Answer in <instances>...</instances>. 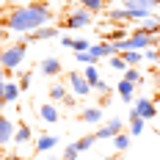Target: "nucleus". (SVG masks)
<instances>
[{"label": "nucleus", "instance_id": "e433bc0d", "mask_svg": "<svg viewBox=\"0 0 160 160\" xmlns=\"http://www.w3.org/2000/svg\"><path fill=\"white\" fill-rule=\"evenodd\" d=\"M3 75H6V69H3V66H0V83H6V80H3Z\"/></svg>", "mask_w": 160, "mask_h": 160}, {"label": "nucleus", "instance_id": "1a4fd4ad", "mask_svg": "<svg viewBox=\"0 0 160 160\" xmlns=\"http://www.w3.org/2000/svg\"><path fill=\"white\" fill-rule=\"evenodd\" d=\"M122 127H124V122H122V119H111L105 127L97 132V138H113V135H119V132H122Z\"/></svg>", "mask_w": 160, "mask_h": 160}, {"label": "nucleus", "instance_id": "ea45409f", "mask_svg": "<svg viewBox=\"0 0 160 160\" xmlns=\"http://www.w3.org/2000/svg\"><path fill=\"white\" fill-rule=\"evenodd\" d=\"M6 3H17V0H6Z\"/></svg>", "mask_w": 160, "mask_h": 160}, {"label": "nucleus", "instance_id": "2eb2a0df", "mask_svg": "<svg viewBox=\"0 0 160 160\" xmlns=\"http://www.w3.org/2000/svg\"><path fill=\"white\" fill-rule=\"evenodd\" d=\"M17 99H19V86L6 83L3 86V102H17Z\"/></svg>", "mask_w": 160, "mask_h": 160}, {"label": "nucleus", "instance_id": "ddd939ff", "mask_svg": "<svg viewBox=\"0 0 160 160\" xmlns=\"http://www.w3.org/2000/svg\"><path fill=\"white\" fill-rule=\"evenodd\" d=\"M50 97H52L55 102H61V99H64L66 105H72V102H75L72 97H66V88H64V86H61V83H55V86L50 88Z\"/></svg>", "mask_w": 160, "mask_h": 160}, {"label": "nucleus", "instance_id": "2f4dec72", "mask_svg": "<svg viewBox=\"0 0 160 160\" xmlns=\"http://www.w3.org/2000/svg\"><path fill=\"white\" fill-rule=\"evenodd\" d=\"M94 91H111V86L105 80H99V83H94Z\"/></svg>", "mask_w": 160, "mask_h": 160}, {"label": "nucleus", "instance_id": "393cba45", "mask_svg": "<svg viewBox=\"0 0 160 160\" xmlns=\"http://www.w3.org/2000/svg\"><path fill=\"white\" fill-rule=\"evenodd\" d=\"M75 58H78L80 64H86V66H94L97 61H99V58H97V55H91V52H75Z\"/></svg>", "mask_w": 160, "mask_h": 160}, {"label": "nucleus", "instance_id": "cd10ccee", "mask_svg": "<svg viewBox=\"0 0 160 160\" xmlns=\"http://www.w3.org/2000/svg\"><path fill=\"white\" fill-rule=\"evenodd\" d=\"M72 50H75V52H88L91 44H88L86 39H75V42H72Z\"/></svg>", "mask_w": 160, "mask_h": 160}, {"label": "nucleus", "instance_id": "20e7f679", "mask_svg": "<svg viewBox=\"0 0 160 160\" xmlns=\"http://www.w3.org/2000/svg\"><path fill=\"white\" fill-rule=\"evenodd\" d=\"M66 80H69L72 91H75L78 97H88L91 91H94V88H91V83L83 78V72H69V75H66Z\"/></svg>", "mask_w": 160, "mask_h": 160}, {"label": "nucleus", "instance_id": "f257e3e1", "mask_svg": "<svg viewBox=\"0 0 160 160\" xmlns=\"http://www.w3.org/2000/svg\"><path fill=\"white\" fill-rule=\"evenodd\" d=\"M50 17H52V11H50L47 0H36V3H28V6L11 8V14L6 17V28H11L17 33H33L39 28H44Z\"/></svg>", "mask_w": 160, "mask_h": 160}, {"label": "nucleus", "instance_id": "7ed1b4c3", "mask_svg": "<svg viewBox=\"0 0 160 160\" xmlns=\"http://www.w3.org/2000/svg\"><path fill=\"white\" fill-rule=\"evenodd\" d=\"M91 19H94V14H88L86 8H72L69 14L64 17V31H78V28H88L91 25Z\"/></svg>", "mask_w": 160, "mask_h": 160}, {"label": "nucleus", "instance_id": "c85d7f7f", "mask_svg": "<svg viewBox=\"0 0 160 160\" xmlns=\"http://www.w3.org/2000/svg\"><path fill=\"white\" fill-rule=\"evenodd\" d=\"M78 155H80V149H78L75 144H69V146L64 149V160H78Z\"/></svg>", "mask_w": 160, "mask_h": 160}, {"label": "nucleus", "instance_id": "bb28decb", "mask_svg": "<svg viewBox=\"0 0 160 160\" xmlns=\"http://www.w3.org/2000/svg\"><path fill=\"white\" fill-rule=\"evenodd\" d=\"M124 80H130V83H141V72L135 69V66H127V72H124Z\"/></svg>", "mask_w": 160, "mask_h": 160}, {"label": "nucleus", "instance_id": "423d86ee", "mask_svg": "<svg viewBox=\"0 0 160 160\" xmlns=\"http://www.w3.org/2000/svg\"><path fill=\"white\" fill-rule=\"evenodd\" d=\"M14 130H17V124L8 119V116L0 113V146L8 144V141H14Z\"/></svg>", "mask_w": 160, "mask_h": 160}, {"label": "nucleus", "instance_id": "b1692460", "mask_svg": "<svg viewBox=\"0 0 160 160\" xmlns=\"http://www.w3.org/2000/svg\"><path fill=\"white\" fill-rule=\"evenodd\" d=\"M83 78L88 80V83H91V88H94V83H99V69H97V66H86Z\"/></svg>", "mask_w": 160, "mask_h": 160}, {"label": "nucleus", "instance_id": "473e14b6", "mask_svg": "<svg viewBox=\"0 0 160 160\" xmlns=\"http://www.w3.org/2000/svg\"><path fill=\"white\" fill-rule=\"evenodd\" d=\"M31 72H28V75H22V83H19V86H22V88H28V86H31Z\"/></svg>", "mask_w": 160, "mask_h": 160}, {"label": "nucleus", "instance_id": "c756f323", "mask_svg": "<svg viewBox=\"0 0 160 160\" xmlns=\"http://www.w3.org/2000/svg\"><path fill=\"white\" fill-rule=\"evenodd\" d=\"M108 61H111L113 69H122V72H127V64H124V58H122V55H113V58H108Z\"/></svg>", "mask_w": 160, "mask_h": 160}, {"label": "nucleus", "instance_id": "a211bd4d", "mask_svg": "<svg viewBox=\"0 0 160 160\" xmlns=\"http://www.w3.org/2000/svg\"><path fill=\"white\" fill-rule=\"evenodd\" d=\"M55 144H58L55 135H42V138H36V149H39V152H47V149H52Z\"/></svg>", "mask_w": 160, "mask_h": 160}, {"label": "nucleus", "instance_id": "6ab92c4d", "mask_svg": "<svg viewBox=\"0 0 160 160\" xmlns=\"http://www.w3.org/2000/svg\"><path fill=\"white\" fill-rule=\"evenodd\" d=\"M83 122L99 124V122H102V111H99V108H86V111H83Z\"/></svg>", "mask_w": 160, "mask_h": 160}, {"label": "nucleus", "instance_id": "6e6552de", "mask_svg": "<svg viewBox=\"0 0 160 160\" xmlns=\"http://www.w3.org/2000/svg\"><path fill=\"white\" fill-rule=\"evenodd\" d=\"M88 52H91V55H97V58H113V55H119L113 42H99V44H94Z\"/></svg>", "mask_w": 160, "mask_h": 160}, {"label": "nucleus", "instance_id": "4468645a", "mask_svg": "<svg viewBox=\"0 0 160 160\" xmlns=\"http://www.w3.org/2000/svg\"><path fill=\"white\" fill-rule=\"evenodd\" d=\"M14 141H17V144H28V141H31V127L19 122L17 130H14Z\"/></svg>", "mask_w": 160, "mask_h": 160}, {"label": "nucleus", "instance_id": "f704fd0d", "mask_svg": "<svg viewBox=\"0 0 160 160\" xmlns=\"http://www.w3.org/2000/svg\"><path fill=\"white\" fill-rule=\"evenodd\" d=\"M3 86H6V83H0V108L6 105V102H3Z\"/></svg>", "mask_w": 160, "mask_h": 160}, {"label": "nucleus", "instance_id": "9b49d317", "mask_svg": "<svg viewBox=\"0 0 160 160\" xmlns=\"http://www.w3.org/2000/svg\"><path fill=\"white\" fill-rule=\"evenodd\" d=\"M119 94H122V99H124V102H132V99H135V83L122 80V83H119Z\"/></svg>", "mask_w": 160, "mask_h": 160}, {"label": "nucleus", "instance_id": "58836bf2", "mask_svg": "<svg viewBox=\"0 0 160 160\" xmlns=\"http://www.w3.org/2000/svg\"><path fill=\"white\" fill-rule=\"evenodd\" d=\"M50 160H64V158H50Z\"/></svg>", "mask_w": 160, "mask_h": 160}, {"label": "nucleus", "instance_id": "412c9836", "mask_svg": "<svg viewBox=\"0 0 160 160\" xmlns=\"http://www.w3.org/2000/svg\"><path fill=\"white\" fill-rule=\"evenodd\" d=\"M39 119H44V122H58V111H55L52 105H42V108H39Z\"/></svg>", "mask_w": 160, "mask_h": 160}, {"label": "nucleus", "instance_id": "f3484780", "mask_svg": "<svg viewBox=\"0 0 160 160\" xmlns=\"http://www.w3.org/2000/svg\"><path fill=\"white\" fill-rule=\"evenodd\" d=\"M141 132H144V119L132 111L130 113V135H141Z\"/></svg>", "mask_w": 160, "mask_h": 160}, {"label": "nucleus", "instance_id": "7c9ffc66", "mask_svg": "<svg viewBox=\"0 0 160 160\" xmlns=\"http://www.w3.org/2000/svg\"><path fill=\"white\" fill-rule=\"evenodd\" d=\"M144 58L149 61V64H158V61H160V50H146Z\"/></svg>", "mask_w": 160, "mask_h": 160}, {"label": "nucleus", "instance_id": "39448f33", "mask_svg": "<svg viewBox=\"0 0 160 160\" xmlns=\"http://www.w3.org/2000/svg\"><path fill=\"white\" fill-rule=\"evenodd\" d=\"M132 111L138 113V116H141V119H152V116H158V105H155V102H152V99H146V97H141V99H135V108H132Z\"/></svg>", "mask_w": 160, "mask_h": 160}, {"label": "nucleus", "instance_id": "f03ea898", "mask_svg": "<svg viewBox=\"0 0 160 160\" xmlns=\"http://www.w3.org/2000/svg\"><path fill=\"white\" fill-rule=\"evenodd\" d=\"M25 52H28V44L19 42V44H8L6 50H0V66L6 69V75H11V69L25 61Z\"/></svg>", "mask_w": 160, "mask_h": 160}, {"label": "nucleus", "instance_id": "a878e982", "mask_svg": "<svg viewBox=\"0 0 160 160\" xmlns=\"http://www.w3.org/2000/svg\"><path fill=\"white\" fill-rule=\"evenodd\" d=\"M97 141V135H86V138H80V141H75V146H78L80 152H86V149H91Z\"/></svg>", "mask_w": 160, "mask_h": 160}, {"label": "nucleus", "instance_id": "72a5a7b5", "mask_svg": "<svg viewBox=\"0 0 160 160\" xmlns=\"http://www.w3.org/2000/svg\"><path fill=\"white\" fill-rule=\"evenodd\" d=\"M72 42H75L72 36H61V44H64V47H72Z\"/></svg>", "mask_w": 160, "mask_h": 160}, {"label": "nucleus", "instance_id": "0eeeda50", "mask_svg": "<svg viewBox=\"0 0 160 160\" xmlns=\"http://www.w3.org/2000/svg\"><path fill=\"white\" fill-rule=\"evenodd\" d=\"M130 33H144V36H158L160 33V19L158 17H149L141 22V28H130Z\"/></svg>", "mask_w": 160, "mask_h": 160}, {"label": "nucleus", "instance_id": "5701e85b", "mask_svg": "<svg viewBox=\"0 0 160 160\" xmlns=\"http://www.w3.org/2000/svg\"><path fill=\"white\" fill-rule=\"evenodd\" d=\"M113 146H116L119 152H124V149L130 146V135H127V132H119V135H113Z\"/></svg>", "mask_w": 160, "mask_h": 160}, {"label": "nucleus", "instance_id": "a19ab883", "mask_svg": "<svg viewBox=\"0 0 160 160\" xmlns=\"http://www.w3.org/2000/svg\"><path fill=\"white\" fill-rule=\"evenodd\" d=\"M6 160H17V158H6Z\"/></svg>", "mask_w": 160, "mask_h": 160}, {"label": "nucleus", "instance_id": "4be33fe9", "mask_svg": "<svg viewBox=\"0 0 160 160\" xmlns=\"http://www.w3.org/2000/svg\"><path fill=\"white\" fill-rule=\"evenodd\" d=\"M119 55L124 58V64H127V66H135L138 61H141V58H144V55H141L138 50H124V52H119Z\"/></svg>", "mask_w": 160, "mask_h": 160}, {"label": "nucleus", "instance_id": "c9c22d12", "mask_svg": "<svg viewBox=\"0 0 160 160\" xmlns=\"http://www.w3.org/2000/svg\"><path fill=\"white\" fill-rule=\"evenodd\" d=\"M146 3H149V8H152V6H160V0H146Z\"/></svg>", "mask_w": 160, "mask_h": 160}, {"label": "nucleus", "instance_id": "9d476101", "mask_svg": "<svg viewBox=\"0 0 160 160\" xmlns=\"http://www.w3.org/2000/svg\"><path fill=\"white\" fill-rule=\"evenodd\" d=\"M39 69H42V75H50V78H55V75H61V61H58V58H44Z\"/></svg>", "mask_w": 160, "mask_h": 160}, {"label": "nucleus", "instance_id": "aec40b11", "mask_svg": "<svg viewBox=\"0 0 160 160\" xmlns=\"http://www.w3.org/2000/svg\"><path fill=\"white\" fill-rule=\"evenodd\" d=\"M80 8H86L88 14H99L105 8V3L102 0H80Z\"/></svg>", "mask_w": 160, "mask_h": 160}, {"label": "nucleus", "instance_id": "dca6fc26", "mask_svg": "<svg viewBox=\"0 0 160 160\" xmlns=\"http://www.w3.org/2000/svg\"><path fill=\"white\" fill-rule=\"evenodd\" d=\"M58 36V28H39V31H33V33H28V39H55Z\"/></svg>", "mask_w": 160, "mask_h": 160}, {"label": "nucleus", "instance_id": "f8f14e48", "mask_svg": "<svg viewBox=\"0 0 160 160\" xmlns=\"http://www.w3.org/2000/svg\"><path fill=\"white\" fill-rule=\"evenodd\" d=\"M108 19H111V22H119V25H122V22H132L127 8H108Z\"/></svg>", "mask_w": 160, "mask_h": 160}, {"label": "nucleus", "instance_id": "4c0bfd02", "mask_svg": "<svg viewBox=\"0 0 160 160\" xmlns=\"http://www.w3.org/2000/svg\"><path fill=\"white\" fill-rule=\"evenodd\" d=\"M102 3H105V6H111V3H116V0H102Z\"/></svg>", "mask_w": 160, "mask_h": 160}]
</instances>
